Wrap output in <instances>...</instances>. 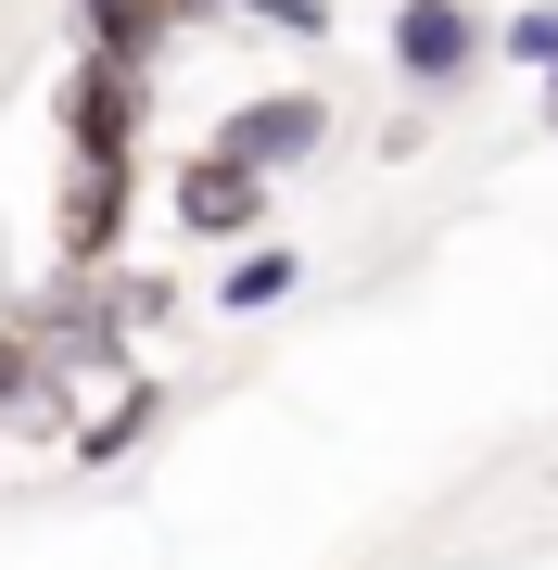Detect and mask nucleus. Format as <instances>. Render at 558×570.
<instances>
[{
    "label": "nucleus",
    "instance_id": "f257e3e1",
    "mask_svg": "<svg viewBox=\"0 0 558 570\" xmlns=\"http://www.w3.org/2000/svg\"><path fill=\"white\" fill-rule=\"evenodd\" d=\"M204 153L254 165V178H292V165H317V153H331V102H317V89H267V102H228Z\"/></svg>",
    "mask_w": 558,
    "mask_h": 570
},
{
    "label": "nucleus",
    "instance_id": "f03ea898",
    "mask_svg": "<svg viewBox=\"0 0 558 570\" xmlns=\"http://www.w3.org/2000/svg\"><path fill=\"white\" fill-rule=\"evenodd\" d=\"M140 102H153V77H140V63H102V51H89L77 77H63V153L127 165V153H140Z\"/></svg>",
    "mask_w": 558,
    "mask_h": 570
},
{
    "label": "nucleus",
    "instance_id": "7ed1b4c3",
    "mask_svg": "<svg viewBox=\"0 0 558 570\" xmlns=\"http://www.w3.org/2000/svg\"><path fill=\"white\" fill-rule=\"evenodd\" d=\"M470 63H482L470 0H393V77L407 89H470Z\"/></svg>",
    "mask_w": 558,
    "mask_h": 570
},
{
    "label": "nucleus",
    "instance_id": "20e7f679",
    "mask_svg": "<svg viewBox=\"0 0 558 570\" xmlns=\"http://www.w3.org/2000/svg\"><path fill=\"white\" fill-rule=\"evenodd\" d=\"M178 228H190V242H254V228H267V178H254V165H228V153H190Z\"/></svg>",
    "mask_w": 558,
    "mask_h": 570
},
{
    "label": "nucleus",
    "instance_id": "39448f33",
    "mask_svg": "<svg viewBox=\"0 0 558 570\" xmlns=\"http://www.w3.org/2000/svg\"><path fill=\"white\" fill-rule=\"evenodd\" d=\"M127 178H140V165H63V216H51V254L63 266H102L115 254V228H127Z\"/></svg>",
    "mask_w": 558,
    "mask_h": 570
},
{
    "label": "nucleus",
    "instance_id": "423d86ee",
    "mask_svg": "<svg viewBox=\"0 0 558 570\" xmlns=\"http://www.w3.org/2000/svg\"><path fill=\"white\" fill-rule=\"evenodd\" d=\"M77 26H89V51L102 63H166V39H178V0H77Z\"/></svg>",
    "mask_w": 558,
    "mask_h": 570
},
{
    "label": "nucleus",
    "instance_id": "0eeeda50",
    "mask_svg": "<svg viewBox=\"0 0 558 570\" xmlns=\"http://www.w3.org/2000/svg\"><path fill=\"white\" fill-rule=\"evenodd\" d=\"M292 279H305V254H280V242H254V254H228V279H216V305H228V317H267V305H280Z\"/></svg>",
    "mask_w": 558,
    "mask_h": 570
},
{
    "label": "nucleus",
    "instance_id": "6e6552de",
    "mask_svg": "<svg viewBox=\"0 0 558 570\" xmlns=\"http://www.w3.org/2000/svg\"><path fill=\"white\" fill-rule=\"evenodd\" d=\"M153 419H166V393H153V381H140V393H115V406H102V419L77 431V456H127V444L153 431Z\"/></svg>",
    "mask_w": 558,
    "mask_h": 570
},
{
    "label": "nucleus",
    "instance_id": "1a4fd4ad",
    "mask_svg": "<svg viewBox=\"0 0 558 570\" xmlns=\"http://www.w3.org/2000/svg\"><path fill=\"white\" fill-rule=\"evenodd\" d=\"M482 51H508L520 77H546V63H558V0H520V13H508V26H496Z\"/></svg>",
    "mask_w": 558,
    "mask_h": 570
},
{
    "label": "nucleus",
    "instance_id": "9d476101",
    "mask_svg": "<svg viewBox=\"0 0 558 570\" xmlns=\"http://www.w3.org/2000/svg\"><path fill=\"white\" fill-rule=\"evenodd\" d=\"M204 13H242V26H280V39H331V0H204Z\"/></svg>",
    "mask_w": 558,
    "mask_h": 570
},
{
    "label": "nucleus",
    "instance_id": "9b49d317",
    "mask_svg": "<svg viewBox=\"0 0 558 570\" xmlns=\"http://www.w3.org/2000/svg\"><path fill=\"white\" fill-rule=\"evenodd\" d=\"M26 393H39V355H26V330H0V419H13Z\"/></svg>",
    "mask_w": 558,
    "mask_h": 570
},
{
    "label": "nucleus",
    "instance_id": "f8f14e48",
    "mask_svg": "<svg viewBox=\"0 0 558 570\" xmlns=\"http://www.w3.org/2000/svg\"><path fill=\"white\" fill-rule=\"evenodd\" d=\"M546 127H558V63H546Z\"/></svg>",
    "mask_w": 558,
    "mask_h": 570
},
{
    "label": "nucleus",
    "instance_id": "ddd939ff",
    "mask_svg": "<svg viewBox=\"0 0 558 570\" xmlns=\"http://www.w3.org/2000/svg\"><path fill=\"white\" fill-rule=\"evenodd\" d=\"M190 13H204V0H178V26H190Z\"/></svg>",
    "mask_w": 558,
    "mask_h": 570
}]
</instances>
